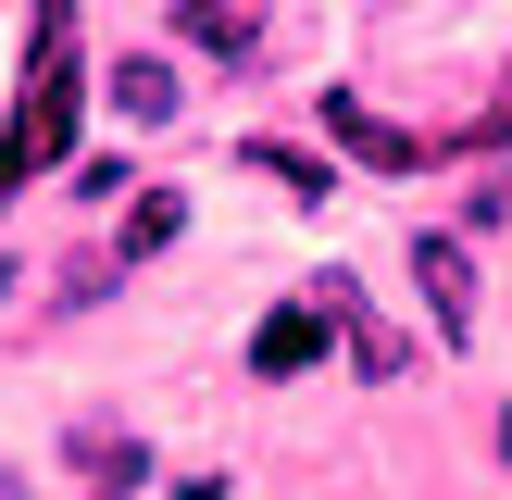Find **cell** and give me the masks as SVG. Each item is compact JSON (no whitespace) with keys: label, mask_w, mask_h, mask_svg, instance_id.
I'll list each match as a JSON object with an SVG mask.
<instances>
[{"label":"cell","mask_w":512,"mask_h":500,"mask_svg":"<svg viewBox=\"0 0 512 500\" xmlns=\"http://www.w3.org/2000/svg\"><path fill=\"white\" fill-rule=\"evenodd\" d=\"M75 100H88L75 0H38V13H25V100H13V125H0V163H13V175H50L75 150Z\"/></svg>","instance_id":"obj_1"},{"label":"cell","mask_w":512,"mask_h":500,"mask_svg":"<svg viewBox=\"0 0 512 500\" xmlns=\"http://www.w3.org/2000/svg\"><path fill=\"white\" fill-rule=\"evenodd\" d=\"M325 138H338V150H350L363 175H438V163H450L438 138H413V125H388V113H375L363 88H325Z\"/></svg>","instance_id":"obj_2"},{"label":"cell","mask_w":512,"mask_h":500,"mask_svg":"<svg viewBox=\"0 0 512 500\" xmlns=\"http://www.w3.org/2000/svg\"><path fill=\"white\" fill-rule=\"evenodd\" d=\"M413 288H425V325L463 350L475 338V250H463V225H425L413 238Z\"/></svg>","instance_id":"obj_3"},{"label":"cell","mask_w":512,"mask_h":500,"mask_svg":"<svg viewBox=\"0 0 512 500\" xmlns=\"http://www.w3.org/2000/svg\"><path fill=\"white\" fill-rule=\"evenodd\" d=\"M175 38L213 63H263V0H175Z\"/></svg>","instance_id":"obj_4"},{"label":"cell","mask_w":512,"mask_h":500,"mask_svg":"<svg viewBox=\"0 0 512 500\" xmlns=\"http://www.w3.org/2000/svg\"><path fill=\"white\" fill-rule=\"evenodd\" d=\"M313 363H325V313L313 300H288V313L250 325V375H313Z\"/></svg>","instance_id":"obj_5"},{"label":"cell","mask_w":512,"mask_h":500,"mask_svg":"<svg viewBox=\"0 0 512 500\" xmlns=\"http://www.w3.org/2000/svg\"><path fill=\"white\" fill-rule=\"evenodd\" d=\"M113 113L138 125V138H163L175 125V63H113Z\"/></svg>","instance_id":"obj_6"},{"label":"cell","mask_w":512,"mask_h":500,"mask_svg":"<svg viewBox=\"0 0 512 500\" xmlns=\"http://www.w3.org/2000/svg\"><path fill=\"white\" fill-rule=\"evenodd\" d=\"M75 475H88L100 500H125V488L150 475V450H138V438H113V425H88V438H75Z\"/></svg>","instance_id":"obj_7"},{"label":"cell","mask_w":512,"mask_h":500,"mask_svg":"<svg viewBox=\"0 0 512 500\" xmlns=\"http://www.w3.org/2000/svg\"><path fill=\"white\" fill-rule=\"evenodd\" d=\"M175 238H188V200H175V188L125 200V263H150V250H175Z\"/></svg>","instance_id":"obj_8"},{"label":"cell","mask_w":512,"mask_h":500,"mask_svg":"<svg viewBox=\"0 0 512 500\" xmlns=\"http://www.w3.org/2000/svg\"><path fill=\"white\" fill-rule=\"evenodd\" d=\"M238 163H250V175H275L288 200H325V188H338V175H325L313 150H288V138H238Z\"/></svg>","instance_id":"obj_9"},{"label":"cell","mask_w":512,"mask_h":500,"mask_svg":"<svg viewBox=\"0 0 512 500\" xmlns=\"http://www.w3.org/2000/svg\"><path fill=\"white\" fill-rule=\"evenodd\" d=\"M338 338H350V363H363V375H400V363H413V350H400V325H375V313H350Z\"/></svg>","instance_id":"obj_10"},{"label":"cell","mask_w":512,"mask_h":500,"mask_svg":"<svg viewBox=\"0 0 512 500\" xmlns=\"http://www.w3.org/2000/svg\"><path fill=\"white\" fill-rule=\"evenodd\" d=\"M463 225H512V163H500V175H488V188H475V200H463Z\"/></svg>","instance_id":"obj_11"},{"label":"cell","mask_w":512,"mask_h":500,"mask_svg":"<svg viewBox=\"0 0 512 500\" xmlns=\"http://www.w3.org/2000/svg\"><path fill=\"white\" fill-rule=\"evenodd\" d=\"M175 500H225V488H213V475H188V488H175Z\"/></svg>","instance_id":"obj_12"},{"label":"cell","mask_w":512,"mask_h":500,"mask_svg":"<svg viewBox=\"0 0 512 500\" xmlns=\"http://www.w3.org/2000/svg\"><path fill=\"white\" fill-rule=\"evenodd\" d=\"M13 188H25V175H13V163H0V200H13Z\"/></svg>","instance_id":"obj_13"},{"label":"cell","mask_w":512,"mask_h":500,"mask_svg":"<svg viewBox=\"0 0 512 500\" xmlns=\"http://www.w3.org/2000/svg\"><path fill=\"white\" fill-rule=\"evenodd\" d=\"M0 500H25V488H13V475H0Z\"/></svg>","instance_id":"obj_14"},{"label":"cell","mask_w":512,"mask_h":500,"mask_svg":"<svg viewBox=\"0 0 512 500\" xmlns=\"http://www.w3.org/2000/svg\"><path fill=\"white\" fill-rule=\"evenodd\" d=\"M500 438H512V425H500Z\"/></svg>","instance_id":"obj_15"}]
</instances>
